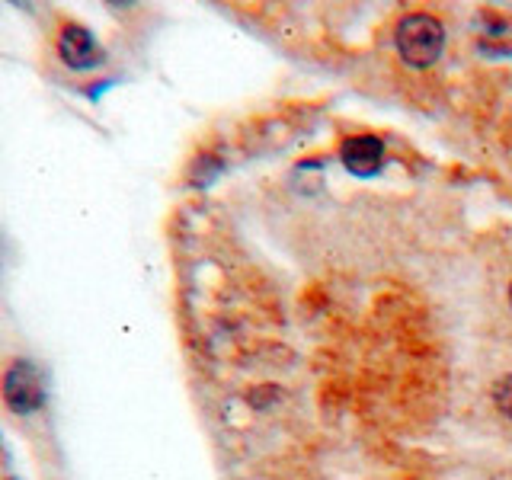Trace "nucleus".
Masks as SVG:
<instances>
[{
  "instance_id": "1",
  "label": "nucleus",
  "mask_w": 512,
  "mask_h": 480,
  "mask_svg": "<svg viewBox=\"0 0 512 480\" xmlns=\"http://www.w3.org/2000/svg\"><path fill=\"white\" fill-rule=\"evenodd\" d=\"M397 52L413 68H429L445 48V26L432 13H407L394 32Z\"/></svg>"
},
{
  "instance_id": "2",
  "label": "nucleus",
  "mask_w": 512,
  "mask_h": 480,
  "mask_svg": "<svg viewBox=\"0 0 512 480\" xmlns=\"http://www.w3.org/2000/svg\"><path fill=\"white\" fill-rule=\"evenodd\" d=\"M0 394H4V404L16 416H29L45 404V381L36 362L29 359H13L7 365L4 378H0Z\"/></svg>"
},
{
  "instance_id": "3",
  "label": "nucleus",
  "mask_w": 512,
  "mask_h": 480,
  "mask_svg": "<svg viewBox=\"0 0 512 480\" xmlns=\"http://www.w3.org/2000/svg\"><path fill=\"white\" fill-rule=\"evenodd\" d=\"M55 52L61 64H68L71 71H90L103 61V48L84 23H64L58 29Z\"/></svg>"
},
{
  "instance_id": "4",
  "label": "nucleus",
  "mask_w": 512,
  "mask_h": 480,
  "mask_svg": "<svg viewBox=\"0 0 512 480\" xmlns=\"http://www.w3.org/2000/svg\"><path fill=\"white\" fill-rule=\"evenodd\" d=\"M343 164L356 176H375L384 164V144L375 135H352L343 141Z\"/></svg>"
},
{
  "instance_id": "5",
  "label": "nucleus",
  "mask_w": 512,
  "mask_h": 480,
  "mask_svg": "<svg viewBox=\"0 0 512 480\" xmlns=\"http://www.w3.org/2000/svg\"><path fill=\"white\" fill-rule=\"evenodd\" d=\"M493 400H496V407H500L509 416V420H512V375H506L500 384H496Z\"/></svg>"
},
{
  "instance_id": "6",
  "label": "nucleus",
  "mask_w": 512,
  "mask_h": 480,
  "mask_svg": "<svg viewBox=\"0 0 512 480\" xmlns=\"http://www.w3.org/2000/svg\"><path fill=\"white\" fill-rule=\"evenodd\" d=\"M509 301H512V288H509Z\"/></svg>"
},
{
  "instance_id": "7",
  "label": "nucleus",
  "mask_w": 512,
  "mask_h": 480,
  "mask_svg": "<svg viewBox=\"0 0 512 480\" xmlns=\"http://www.w3.org/2000/svg\"><path fill=\"white\" fill-rule=\"evenodd\" d=\"M4 480H16V477H4Z\"/></svg>"
}]
</instances>
